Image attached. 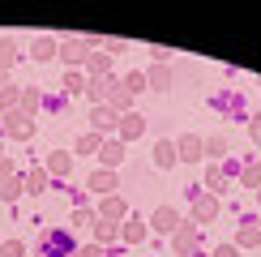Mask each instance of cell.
<instances>
[{"instance_id": "6da1fadb", "label": "cell", "mask_w": 261, "mask_h": 257, "mask_svg": "<svg viewBox=\"0 0 261 257\" xmlns=\"http://www.w3.org/2000/svg\"><path fill=\"white\" fill-rule=\"evenodd\" d=\"M112 78H99V82H90V94H94V99H103V94H112Z\"/></svg>"}, {"instance_id": "7a4b0ae2", "label": "cell", "mask_w": 261, "mask_h": 257, "mask_svg": "<svg viewBox=\"0 0 261 257\" xmlns=\"http://www.w3.org/2000/svg\"><path fill=\"white\" fill-rule=\"evenodd\" d=\"M90 185H94V189H99V193H112V189H116V176H112V171H107V176H94V180H90Z\"/></svg>"}, {"instance_id": "5b68a950", "label": "cell", "mask_w": 261, "mask_h": 257, "mask_svg": "<svg viewBox=\"0 0 261 257\" xmlns=\"http://www.w3.org/2000/svg\"><path fill=\"white\" fill-rule=\"evenodd\" d=\"M64 56H69V60H82L86 52H82V43H64Z\"/></svg>"}, {"instance_id": "277c9868", "label": "cell", "mask_w": 261, "mask_h": 257, "mask_svg": "<svg viewBox=\"0 0 261 257\" xmlns=\"http://www.w3.org/2000/svg\"><path fill=\"white\" fill-rule=\"evenodd\" d=\"M35 56H39V60L51 56V39H39V43H35Z\"/></svg>"}, {"instance_id": "3957f363", "label": "cell", "mask_w": 261, "mask_h": 257, "mask_svg": "<svg viewBox=\"0 0 261 257\" xmlns=\"http://www.w3.org/2000/svg\"><path fill=\"white\" fill-rule=\"evenodd\" d=\"M154 223H159L163 232H171V227H176V214H171V210H159V214H154Z\"/></svg>"}]
</instances>
